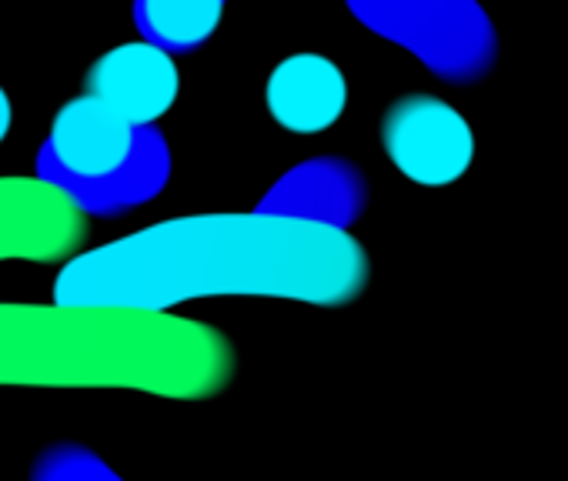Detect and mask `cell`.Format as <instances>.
<instances>
[{
	"mask_svg": "<svg viewBox=\"0 0 568 481\" xmlns=\"http://www.w3.org/2000/svg\"><path fill=\"white\" fill-rule=\"evenodd\" d=\"M138 134L141 127L118 108L84 91L54 114L48 141L38 151V174L64 184L68 191L98 184L131 161Z\"/></svg>",
	"mask_w": 568,
	"mask_h": 481,
	"instance_id": "cell-5",
	"label": "cell"
},
{
	"mask_svg": "<svg viewBox=\"0 0 568 481\" xmlns=\"http://www.w3.org/2000/svg\"><path fill=\"white\" fill-rule=\"evenodd\" d=\"M368 204L365 174L345 157H312L302 167L284 174L264 197L261 211L302 214L348 227L362 217Z\"/></svg>",
	"mask_w": 568,
	"mask_h": 481,
	"instance_id": "cell-9",
	"label": "cell"
},
{
	"mask_svg": "<svg viewBox=\"0 0 568 481\" xmlns=\"http://www.w3.org/2000/svg\"><path fill=\"white\" fill-rule=\"evenodd\" d=\"M168 177H171V147L164 141V134L158 127H141L138 147L124 167H118L111 177H104L98 184L74 187L71 194L84 204L88 214L118 217V214L158 197L161 187L168 184Z\"/></svg>",
	"mask_w": 568,
	"mask_h": 481,
	"instance_id": "cell-10",
	"label": "cell"
},
{
	"mask_svg": "<svg viewBox=\"0 0 568 481\" xmlns=\"http://www.w3.org/2000/svg\"><path fill=\"white\" fill-rule=\"evenodd\" d=\"M227 0H134V24L144 41L191 54L214 38Z\"/></svg>",
	"mask_w": 568,
	"mask_h": 481,
	"instance_id": "cell-11",
	"label": "cell"
},
{
	"mask_svg": "<svg viewBox=\"0 0 568 481\" xmlns=\"http://www.w3.org/2000/svg\"><path fill=\"white\" fill-rule=\"evenodd\" d=\"M84 91L104 98L131 124L154 127L174 108L181 74L171 51L141 38L101 54L84 74Z\"/></svg>",
	"mask_w": 568,
	"mask_h": 481,
	"instance_id": "cell-7",
	"label": "cell"
},
{
	"mask_svg": "<svg viewBox=\"0 0 568 481\" xmlns=\"http://www.w3.org/2000/svg\"><path fill=\"white\" fill-rule=\"evenodd\" d=\"M382 147L408 181L445 187L471 167L475 134L448 101L435 94H408L388 108L382 121Z\"/></svg>",
	"mask_w": 568,
	"mask_h": 481,
	"instance_id": "cell-6",
	"label": "cell"
},
{
	"mask_svg": "<svg viewBox=\"0 0 568 481\" xmlns=\"http://www.w3.org/2000/svg\"><path fill=\"white\" fill-rule=\"evenodd\" d=\"M264 104L284 131L322 134L345 114L348 81L332 58L302 51L274 64L264 84Z\"/></svg>",
	"mask_w": 568,
	"mask_h": 481,
	"instance_id": "cell-8",
	"label": "cell"
},
{
	"mask_svg": "<svg viewBox=\"0 0 568 481\" xmlns=\"http://www.w3.org/2000/svg\"><path fill=\"white\" fill-rule=\"evenodd\" d=\"M234 378L231 341L194 318L134 305H0V385L128 388L201 401Z\"/></svg>",
	"mask_w": 568,
	"mask_h": 481,
	"instance_id": "cell-2",
	"label": "cell"
},
{
	"mask_svg": "<svg viewBox=\"0 0 568 481\" xmlns=\"http://www.w3.org/2000/svg\"><path fill=\"white\" fill-rule=\"evenodd\" d=\"M378 38L415 54L445 84H478L498 61V34L478 0H345Z\"/></svg>",
	"mask_w": 568,
	"mask_h": 481,
	"instance_id": "cell-3",
	"label": "cell"
},
{
	"mask_svg": "<svg viewBox=\"0 0 568 481\" xmlns=\"http://www.w3.org/2000/svg\"><path fill=\"white\" fill-rule=\"evenodd\" d=\"M372 265L338 224L281 211L171 217L64 262L54 301L171 311L201 298H281L352 305Z\"/></svg>",
	"mask_w": 568,
	"mask_h": 481,
	"instance_id": "cell-1",
	"label": "cell"
},
{
	"mask_svg": "<svg viewBox=\"0 0 568 481\" xmlns=\"http://www.w3.org/2000/svg\"><path fill=\"white\" fill-rule=\"evenodd\" d=\"M31 474L41 481H118V471L81 444L48 448Z\"/></svg>",
	"mask_w": 568,
	"mask_h": 481,
	"instance_id": "cell-12",
	"label": "cell"
},
{
	"mask_svg": "<svg viewBox=\"0 0 568 481\" xmlns=\"http://www.w3.org/2000/svg\"><path fill=\"white\" fill-rule=\"evenodd\" d=\"M84 204L58 181L34 174L0 177V262L61 265L88 240Z\"/></svg>",
	"mask_w": 568,
	"mask_h": 481,
	"instance_id": "cell-4",
	"label": "cell"
},
{
	"mask_svg": "<svg viewBox=\"0 0 568 481\" xmlns=\"http://www.w3.org/2000/svg\"><path fill=\"white\" fill-rule=\"evenodd\" d=\"M11 124H14V108H11L8 91L0 88V144H4V137L11 134Z\"/></svg>",
	"mask_w": 568,
	"mask_h": 481,
	"instance_id": "cell-13",
	"label": "cell"
}]
</instances>
